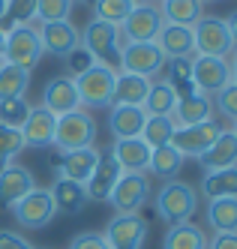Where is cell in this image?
I'll return each instance as SVG.
<instances>
[{
    "instance_id": "cell-30",
    "label": "cell",
    "mask_w": 237,
    "mask_h": 249,
    "mask_svg": "<svg viewBox=\"0 0 237 249\" xmlns=\"http://www.w3.org/2000/svg\"><path fill=\"white\" fill-rule=\"evenodd\" d=\"M201 195L207 201L213 198H237V165L234 168H219L207 171L201 180Z\"/></svg>"
},
{
    "instance_id": "cell-19",
    "label": "cell",
    "mask_w": 237,
    "mask_h": 249,
    "mask_svg": "<svg viewBox=\"0 0 237 249\" xmlns=\"http://www.w3.org/2000/svg\"><path fill=\"white\" fill-rule=\"evenodd\" d=\"M54 132H57V114H51L48 108H30V117L24 120L21 126V138H24V147H51L54 144Z\"/></svg>"
},
{
    "instance_id": "cell-33",
    "label": "cell",
    "mask_w": 237,
    "mask_h": 249,
    "mask_svg": "<svg viewBox=\"0 0 237 249\" xmlns=\"http://www.w3.org/2000/svg\"><path fill=\"white\" fill-rule=\"evenodd\" d=\"M141 108L147 111V114L174 117V108H177V93H174V87H171L168 81H156V84H150L147 99H144Z\"/></svg>"
},
{
    "instance_id": "cell-46",
    "label": "cell",
    "mask_w": 237,
    "mask_h": 249,
    "mask_svg": "<svg viewBox=\"0 0 237 249\" xmlns=\"http://www.w3.org/2000/svg\"><path fill=\"white\" fill-rule=\"evenodd\" d=\"M225 24H228V33H231V39H234V48H237V9L225 18Z\"/></svg>"
},
{
    "instance_id": "cell-50",
    "label": "cell",
    "mask_w": 237,
    "mask_h": 249,
    "mask_svg": "<svg viewBox=\"0 0 237 249\" xmlns=\"http://www.w3.org/2000/svg\"><path fill=\"white\" fill-rule=\"evenodd\" d=\"M3 12H6V0H0V18H3Z\"/></svg>"
},
{
    "instance_id": "cell-11",
    "label": "cell",
    "mask_w": 237,
    "mask_h": 249,
    "mask_svg": "<svg viewBox=\"0 0 237 249\" xmlns=\"http://www.w3.org/2000/svg\"><path fill=\"white\" fill-rule=\"evenodd\" d=\"M162 24H165V18H162L159 6H132V12L120 24V36L123 42H153Z\"/></svg>"
},
{
    "instance_id": "cell-21",
    "label": "cell",
    "mask_w": 237,
    "mask_h": 249,
    "mask_svg": "<svg viewBox=\"0 0 237 249\" xmlns=\"http://www.w3.org/2000/svg\"><path fill=\"white\" fill-rule=\"evenodd\" d=\"M204 171H219V168H234L237 165V135L234 129H219L213 144L198 156Z\"/></svg>"
},
{
    "instance_id": "cell-16",
    "label": "cell",
    "mask_w": 237,
    "mask_h": 249,
    "mask_svg": "<svg viewBox=\"0 0 237 249\" xmlns=\"http://www.w3.org/2000/svg\"><path fill=\"white\" fill-rule=\"evenodd\" d=\"M33 186H36V177L27 165L9 162L6 168H0V210H12V204L21 201Z\"/></svg>"
},
{
    "instance_id": "cell-10",
    "label": "cell",
    "mask_w": 237,
    "mask_h": 249,
    "mask_svg": "<svg viewBox=\"0 0 237 249\" xmlns=\"http://www.w3.org/2000/svg\"><path fill=\"white\" fill-rule=\"evenodd\" d=\"M150 198V180L147 174H132V171H123L120 180L114 183L111 192V201L114 213H141V207L147 204Z\"/></svg>"
},
{
    "instance_id": "cell-31",
    "label": "cell",
    "mask_w": 237,
    "mask_h": 249,
    "mask_svg": "<svg viewBox=\"0 0 237 249\" xmlns=\"http://www.w3.org/2000/svg\"><path fill=\"white\" fill-rule=\"evenodd\" d=\"M183 162L186 159L180 156L171 144H165V147H153V153H150V174L153 177H159V180H177V174L183 171Z\"/></svg>"
},
{
    "instance_id": "cell-14",
    "label": "cell",
    "mask_w": 237,
    "mask_h": 249,
    "mask_svg": "<svg viewBox=\"0 0 237 249\" xmlns=\"http://www.w3.org/2000/svg\"><path fill=\"white\" fill-rule=\"evenodd\" d=\"M42 108H48L51 114H69V111H78L81 108V99H78V87L72 75H54L45 87H42Z\"/></svg>"
},
{
    "instance_id": "cell-32",
    "label": "cell",
    "mask_w": 237,
    "mask_h": 249,
    "mask_svg": "<svg viewBox=\"0 0 237 249\" xmlns=\"http://www.w3.org/2000/svg\"><path fill=\"white\" fill-rule=\"evenodd\" d=\"M30 87V69H21L15 63L0 60V99H15L24 96Z\"/></svg>"
},
{
    "instance_id": "cell-53",
    "label": "cell",
    "mask_w": 237,
    "mask_h": 249,
    "mask_svg": "<svg viewBox=\"0 0 237 249\" xmlns=\"http://www.w3.org/2000/svg\"><path fill=\"white\" fill-rule=\"evenodd\" d=\"M231 129H234V135H237V120H234V126H231Z\"/></svg>"
},
{
    "instance_id": "cell-40",
    "label": "cell",
    "mask_w": 237,
    "mask_h": 249,
    "mask_svg": "<svg viewBox=\"0 0 237 249\" xmlns=\"http://www.w3.org/2000/svg\"><path fill=\"white\" fill-rule=\"evenodd\" d=\"M72 12V0H36V21H66Z\"/></svg>"
},
{
    "instance_id": "cell-39",
    "label": "cell",
    "mask_w": 237,
    "mask_h": 249,
    "mask_svg": "<svg viewBox=\"0 0 237 249\" xmlns=\"http://www.w3.org/2000/svg\"><path fill=\"white\" fill-rule=\"evenodd\" d=\"M21 150H24L21 129H9V126H3V123H0V168H6Z\"/></svg>"
},
{
    "instance_id": "cell-42",
    "label": "cell",
    "mask_w": 237,
    "mask_h": 249,
    "mask_svg": "<svg viewBox=\"0 0 237 249\" xmlns=\"http://www.w3.org/2000/svg\"><path fill=\"white\" fill-rule=\"evenodd\" d=\"M63 60H66V69H69V75H72V78H78L81 72H87L90 66H96V60L90 57V51H87L84 45L72 48V51H69V54H66Z\"/></svg>"
},
{
    "instance_id": "cell-45",
    "label": "cell",
    "mask_w": 237,
    "mask_h": 249,
    "mask_svg": "<svg viewBox=\"0 0 237 249\" xmlns=\"http://www.w3.org/2000/svg\"><path fill=\"white\" fill-rule=\"evenodd\" d=\"M207 249H237V234H213V240H207Z\"/></svg>"
},
{
    "instance_id": "cell-18",
    "label": "cell",
    "mask_w": 237,
    "mask_h": 249,
    "mask_svg": "<svg viewBox=\"0 0 237 249\" xmlns=\"http://www.w3.org/2000/svg\"><path fill=\"white\" fill-rule=\"evenodd\" d=\"M114 153V159H117V165L123 168V171H132V174H147V168H150V153H153V147L144 141L141 135L138 138H117L111 147H108Z\"/></svg>"
},
{
    "instance_id": "cell-12",
    "label": "cell",
    "mask_w": 237,
    "mask_h": 249,
    "mask_svg": "<svg viewBox=\"0 0 237 249\" xmlns=\"http://www.w3.org/2000/svg\"><path fill=\"white\" fill-rule=\"evenodd\" d=\"M192 81H195V90L204 93V96H213L216 90L231 81V69H228V60L222 57H207V54H195L192 60Z\"/></svg>"
},
{
    "instance_id": "cell-36",
    "label": "cell",
    "mask_w": 237,
    "mask_h": 249,
    "mask_svg": "<svg viewBox=\"0 0 237 249\" xmlns=\"http://www.w3.org/2000/svg\"><path fill=\"white\" fill-rule=\"evenodd\" d=\"M36 21V0H6V12L0 18V30L9 33L12 27H24Z\"/></svg>"
},
{
    "instance_id": "cell-4",
    "label": "cell",
    "mask_w": 237,
    "mask_h": 249,
    "mask_svg": "<svg viewBox=\"0 0 237 249\" xmlns=\"http://www.w3.org/2000/svg\"><path fill=\"white\" fill-rule=\"evenodd\" d=\"M96 138V120L90 111L78 108L57 117V132H54V144L60 147V153L69 150H81V147H93Z\"/></svg>"
},
{
    "instance_id": "cell-6",
    "label": "cell",
    "mask_w": 237,
    "mask_h": 249,
    "mask_svg": "<svg viewBox=\"0 0 237 249\" xmlns=\"http://www.w3.org/2000/svg\"><path fill=\"white\" fill-rule=\"evenodd\" d=\"M12 216H15V222L21 225V228L36 231V228H45L54 216H57V207H54L48 189L33 186L21 201H15V204H12Z\"/></svg>"
},
{
    "instance_id": "cell-51",
    "label": "cell",
    "mask_w": 237,
    "mask_h": 249,
    "mask_svg": "<svg viewBox=\"0 0 237 249\" xmlns=\"http://www.w3.org/2000/svg\"><path fill=\"white\" fill-rule=\"evenodd\" d=\"M78 3H84V6H96V0H78Z\"/></svg>"
},
{
    "instance_id": "cell-8",
    "label": "cell",
    "mask_w": 237,
    "mask_h": 249,
    "mask_svg": "<svg viewBox=\"0 0 237 249\" xmlns=\"http://www.w3.org/2000/svg\"><path fill=\"white\" fill-rule=\"evenodd\" d=\"M165 54L156 42H123L120 48V72H132L141 78H153L165 66Z\"/></svg>"
},
{
    "instance_id": "cell-1",
    "label": "cell",
    "mask_w": 237,
    "mask_h": 249,
    "mask_svg": "<svg viewBox=\"0 0 237 249\" xmlns=\"http://www.w3.org/2000/svg\"><path fill=\"white\" fill-rule=\"evenodd\" d=\"M195 210H198V189L186 180H180V177L165 180L162 189L156 192V216L168 228L180 222H192Z\"/></svg>"
},
{
    "instance_id": "cell-25",
    "label": "cell",
    "mask_w": 237,
    "mask_h": 249,
    "mask_svg": "<svg viewBox=\"0 0 237 249\" xmlns=\"http://www.w3.org/2000/svg\"><path fill=\"white\" fill-rule=\"evenodd\" d=\"M150 84H153L150 78H141V75H132V72H117L111 105H144Z\"/></svg>"
},
{
    "instance_id": "cell-26",
    "label": "cell",
    "mask_w": 237,
    "mask_h": 249,
    "mask_svg": "<svg viewBox=\"0 0 237 249\" xmlns=\"http://www.w3.org/2000/svg\"><path fill=\"white\" fill-rule=\"evenodd\" d=\"M213 120V102L204 93H192L186 99H177L174 108V123L177 126H195V123H207Z\"/></svg>"
},
{
    "instance_id": "cell-22",
    "label": "cell",
    "mask_w": 237,
    "mask_h": 249,
    "mask_svg": "<svg viewBox=\"0 0 237 249\" xmlns=\"http://www.w3.org/2000/svg\"><path fill=\"white\" fill-rule=\"evenodd\" d=\"M51 192V201L57 207V213H66V216H78L87 207V189L84 183H75V180H66V177L57 174L54 186L48 189Z\"/></svg>"
},
{
    "instance_id": "cell-17",
    "label": "cell",
    "mask_w": 237,
    "mask_h": 249,
    "mask_svg": "<svg viewBox=\"0 0 237 249\" xmlns=\"http://www.w3.org/2000/svg\"><path fill=\"white\" fill-rule=\"evenodd\" d=\"M120 174H123V168L117 165L114 153L111 150L99 153V162H96L93 174H90V180L84 183L87 201H108V198H111V192H114V183L120 180Z\"/></svg>"
},
{
    "instance_id": "cell-47",
    "label": "cell",
    "mask_w": 237,
    "mask_h": 249,
    "mask_svg": "<svg viewBox=\"0 0 237 249\" xmlns=\"http://www.w3.org/2000/svg\"><path fill=\"white\" fill-rule=\"evenodd\" d=\"M228 69H231V81L237 84V48L231 51V60H228Z\"/></svg>"
},
{
    "instance_id": "cell-48",
    "label": "cell",
    "mask_w": 237,
    "mask_h": 249,
    "mask_svg": "<svg viewBox=\"0 0 237 249\" xmlns=\"http://www.w3.org/2000/svg\"><path fill=\"white\" fill-rule=\"evenodd\" d=\"M3 45H6V33L0 30V60H3Z\"/></svg>"
},
{
    "instance_id": "cell-13",
    "label": "cell",
    "mask_w": 237,
    "mask_h": 249,
    "mask_svg": "<svg viewBox=\"0 0 237 249\" xmlns=\"http://www.w3.org/2000/svg\"><path fill=\"white\" fill-rule=\"evenodd\" d=\"M219 135V126L216 120H207V123H195V126H177L174 138H171V147L183 156V159H198L213 141Z\"/></svg>"
},
{
    "instance_id": "cell-37",
    "label": "cell",
    "mask_w": 237,
    "mask_h": 249,
    "mask_svg": "<svg viewBox=\"0 0 237 249\" xmlns=\"http://www.w3.org/2000/svg\"><path fill=\"white\" fill-rule=\"evenodd\" d=\"M30 108L33 105L24 99V96H15V99H0V123L9 129H21L24 120L30 117Z\"/></svg>"
},
{
    "instance_id": "cell-49",
    "label": "cell",
    "mask_w": 237,
    "mask_h": 249,
    "mask_svg": "<svg viewBox=\"0 0 237 249\" xmlns=\"http://www.w3.org/2000/svg\"><path fill=\"white\" fill-rule=\"evenodd\" d=\"M132 3H135V6H150L153 0H132Z\"/></svg>"
},
{
    "instance_id": "cell-35",
    "label": "cell",
    "mask_w": 237,
    "mask_h": 249,
    "mask_svg": "<svg viewBox=\"0 0 237 249\" xmlns=\"http://www.w3.org/2000/svg\"><path fill=\"white\" fill-rule=\"evenodd\" d=\"M174 132H177V123H174V117L147 114V120H144V129H141V138L147 141L150 147H165V144H171Z\"/></svg>"
},
{
    "instance_id": "cell-23",
    "label": "cell",
    "mask_w": 237,
    "mask_h": 249,
    "mask_svg": "<svg viewBox=\"0 0 237 249\" xmlns=\"http://www.w3.org/2000/svg\"><path fill=\"white\" fill-rule=\"evenodd\" d=\"M144 120H147V111L141 105H111V111H108V126H111L114 141L138 138L144 129Z\"/></svg>"
},
{
    "instance_id": "cell-3",
    "label": "cell",
    "mask_w": 237,
    "mask_h": 249,
    "mask_svg": "<svg viewBox=\"0 0 237 249\" xmlns=\"http://www.w3.org/2000/svg\"><path fill=\"white\" fill-rule=\"evenodd\" d=\"M114 69L108 66H90L87 72L75 78L78 87V99L84 111H96V108H111V93H114Z\"/></svg>"
},
{
    "instance_id": "cell-44",
    "label": "cell",
    "mask_w": 237,
    "mask_h": 249,
    "mask_svg": "<svg viewBox=\"0 0 237 249\" xmlns=\"http://www.w3.org/2000/svg\"><path fill=\"white\" fill-rule=\"evenodd\" d=\"M0 249H36V246L15 231H0Z\"/></svg>"
},
{
    "instance_id": "cell-24",
    "label": "cell",
    "mask_w": 237,
    "mask_h": 249,
    "mask_svg": "<svg viewBox=\"0 0 237 249\" xmlns=\"http://www.w3.org/2000/svg\"><path fill=\"white\" fill-rule=\"evenodd\" d=\"M99 162V150L96 147H81V150H69L60 156V177H66V180H75V183H87L90 174H93Z\"/></svg>"
},
{
    "instance_id": "cell-28",
    "label": "cell",
    "mask_w": 237,
    "mask_h": 249,
    "mask_svg": "<svg viewBox=\"0 0 237 249\" xmlns=\"http://www.w3.org/2000/svg\"><path fill=\"white\" fill-rule=\"evenodd\" d=\"M207 225L213 234H237V198L207 201Z\"/></svg>"
},
{
    "instance_id": "cell-52",
    "label": "cell",
    "mask_w": 237,
    "mask_h": 249,
    "mask_svg": "<svg viewBox=\"0 0 237 249\" xmlns=\"http://www.w3.org/2000/svg\"><path fill=\"white\" fill-rule=\"evenodd\" d=\"M201 3H219V0H201Z\"/></svg>"
},
{
    "instance_id": "cell-5",
    "label": "cell",
    "mask_w": 237,
    "mask_h": 249,
    "mask_svg": "<svg viewBox=\"0 0 237 249\" xmlns=\"http://www.w3.org/2000/svg\"><path fill=\"white\" fill-rule=\"evenodd\" d=\"M192 39H195V54H207V57H222L228 60L234 51V39L228 33L225 18H204L192 27Z\"/></svg>"
},
{
    "instance_id": "cell-43",
    "label": "cell",
    "mask_w": 237,
    "mask_h": 249,
    "mask_svg": "<svg viewBox=\"0 0 237 249\" xmlns=\"http://www.w3.org/2000/svg\"><path fill=\"white\" fill-rule=\"evenodd\" d=\"M69 249H108V243L96 231H81V234H75L69 240Z\"/></svg>"
},
{
    "instance_id": "cell-29",
    "label": "cell",
    "mask_w": 237,
    "mask_h": 249,
    "mask_svg": "<svg viewBox=\"0 0 237 249\" xmlns=\"http://www.w3.org/2000/svg\"><path fill=\"white\" fill-rule=\"evenodd\" d=\"M162 249H207V234L195 222H180L165 231Z\"/></svg>"
},
{
    "instance_id": "cell-9",
    "label": "cell",
    "mask_w": 237,
    "mask_h": 249,
    "mask_svg": "<svg viewBox=\"0 0 237 249\" xmlns=\"http://www.w3.org/2000/svg\"><path fill=\"white\" fill-rule=\"evenodd\" d=\"M42 60V42L33 24L24 27H12L6 33V45H3V63H15L21 69H33Z\"/></svg>"
},
{
    "instance_id": "cell-15",
    "label": "cell",
    "mask_w": 237,
    "mask_h": 249,
    "mask_svg": "<svg viewBox=\"0 0 237 249\" xmlns=\"http://www.w3.org/2000/svg\"><path fill=\"white\" fill-rule=\"evenodd\" d=\"M36 33H39L42 51L45 54H54V57H66L72 48L81 45V33L69 18L66 21H45L42 27H36Z\"/></svg>"
},
{
    "instance_id": "cell-34",
    "label": "cell",
    "mask_w": 237,
    "mask_h": 249,
    "mask_svg": "<svg viewBox=\"0 0 237 249\" xmlns=\"http://www.w3.org/2000/svg\"><path fill=\"white\" fill-rule=\"evenodd\" d=\"M189 60H192V57H177V60H168V63H165V69H168L165 81L174 87L177 99H186V96L198 93V90H195V81H192V63H189Z\"/></svg>"
},
{
    "instance_id": "cell-27",
    "label": "cell",
    "mask_w": 237,
    "mask_h": 249,
    "mask_svg": "<svg viewBox=\"0 0 237 249\" xmlns=\"http://www.w3.org/2000/svg\"><path fill=\"white\" fill-rule=\"evenodd\" d=\"M162 18L168 24H183V27H195L204 18V3L201 0H162Z\"/></svg>"
},
{
    "instance_id": "cell-38",
    "label": "cell",
    "mask_w": 237,
    "mask_h": 249,
    "mask_svg": "<svg viewBox=\"0 0 237 249\" xmlns=\"http://www.w3.org/2000/svg\"><path fill=\"white\" fill-rule=\"evenodd\" d=\"M132 0H96V6H93V18H99V21H108V24H114V27H120L123 24V18L132 12Z\"/></svg>"
},
{
    "instance_id": "cell-41",
    "label": "cell",
    "mask_w": 237,
    "mask_h": 249,
    "mask_svg": "<svg viewBox=\"0 0 237 249\" xmlns=\"http://www.w3.org/2000/svg\"><path fill=\"white\" fill-rule=\"evenodd\" d=\"M210 102H213V108L219 111L222 117H228L231 123L237 120V84H234V81H228L222 90H216Z\"/></svg>"
},
{
    "instance_id": "cell-2",
    "label": "cell",
    "mask_w": 237,
    "mask_h": 249,
    "mask_svg": "<svg viewBox=\"0 0 237 249\" xmlns=\"http://www.w3.org/2000/svg\"><path fill=\"white\" fill-rule=\"evenodd\" d=\"M81 45L90 51L99 66H108V69H120V48H123V36H120V27L108 24V21H99V18H90L87 27L81 30Z\"/></svg>"
},
{
    "instance_id": "cell-20",
    "label": "cell",
    "mask_w": 237,
    "mask_h": 249,
    "mask_svg": "<svg viewBox=\"0 0 237 249\" xmlns=\"http://www.w3.org/2000/svg\"><path fill=\"white\" fill-rule=\"evenodd\" d=\"M159 51L165 54V60H177V57H195V39H192V27L183 24H162V30L156 33Z\"/></svg>"
},
{
    "instance_id": "cell-7",
    "label": "cell",
    "mask_w": 237,
    "mask_h": 249,
    "mask_svg": "<svg viewBox=\"0 0 237 249\" xmlns=\"http://www.w3.org/2000/svg\"><path fill=\"white\" fill-rule=\"evenodd\" d=\"M102 237L108 249H141L147 240V219L141 213H114Z\"/></svg>"
}]
</instances>
